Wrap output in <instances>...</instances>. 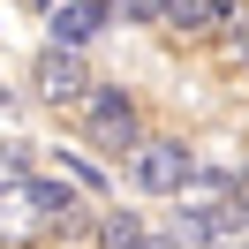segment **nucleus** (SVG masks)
Instances as JSON below:
<instances>
[{
	"label": "nucleus",
	"instance_id": "obj_13",
	"mask_svg": "<svg viewBox=\"0 0 249 249\" xmlns=\"http://www.w3.org/2000/svg\"><path fill=\"white\" fill-rule=\"evenodd\" d=\"M128 249H181V242H174V234H136Z\"/></svg>",
	"mask_w": 249,
	"mask_h": 249
},
{
	"label": "nucleus",
	"instance_id": "obj_12",
	"mask_svg": "<svg viewBox=\"0 0 249 249\" xmlns=\"http://www.w3.org/2000/svg\"><path fill=\"white\" fill-rule=\"evenodd\" d=\"M113 16H128V23H159V8H166V0H106Z\"/></svg>",
	"mask_w": 249,
	"mask_h": 249
},
{
	"label": "nucleus",
	"instance_id": "obj_1",
	"mask_svg": "<svg viewBox=\"0 0 249 249\" xmlns=\"http://www.w3.org/2000/svg\"><path fill=\"white\" fill-rule=\"evenodd\" d=\"M91 227V212H83L76 189L61 181H16V189H0V242H31V234H83Z\"/></svg>",
	"mask_w": 249,
	"mask_h": 249
},
{
	"label": "nucleus",
	"instance_id": "obj_8",
	"mask_svg": "<svg viewBox=\"0 0 249 249\" xmlns=\"http://www.w3.org/2000/svg\"><path fill=\"white\" fill-rule=\"evenodd\" d=\"M219 46H227L234 61H249V8H227V16H219Z\"/></svg>",
	"mask_w": 249,
	"mask_h": 249
},
{
	"label": "nucleus",
	"instance_id": "obj_9",
	"mask_svg": "<svg viewBox=\"0 0 249 249\" xmlns=\"http://www.w3.org/2000/svg\"><path fill=\"white\" fill-rule=\"evenodd\" d=\"M136 212H106V219H98V242H106V249H128V242H136Z\"/></svg>",
	"mask_w": 249,
	"mask_h": 249
},
{
	"label": "nucleus",
	"instance_id": "obj_7",
	"mask_svg": "<svg viewBox=\"0 0 249 249\" xmlns=\"http://www.w3.org/2000/svg\"><path fill=\"white\" fill-rule=\"evenodd\" d=\"M204 242H234V234H249V204H204Z\"/></svg>",
	"mask_w": 249,
	"mask_h": 249
},
{
	"label": "nucleus",
	"instance_id": "obj_6",
	"mask_svg": "<svg viewBox=\"0 0 249 249\" xmlns=\"http://www.w3.org/2000/svg\"><path fill=\"white\" fill-rule=\"evenodd\" d=\"M219 16H227L219 0H166V8H159V23H166L174 38H204V31H219Z\"/></svg>",
	"mask_w": 249,
	"mask_h": 249
},
{
	"label": "nucleus",
	"instance_id": "obj_15",
	"mask_svg": "<svg viewBox=\"0 0 249 249\" xmlns=\"http://www.w3.org/2000/svg\"><path fill=\"white\" fill-rule=\"evenodd\" d=\"M31 8H53V0H31Z\"/></svg>",
	"mask_w": 249,
	"mask_h": 249
},
{
	"label": "nucleus",
	"instance_id": "obj_5",
	"mask_svg": "<svg viewBox=\"0 0 249 249\" xmlns=\"http://www.w3.org/2000/svg\"><path fill=\"white\" fill-rule=\"evenodd\" d=\"M106 23H113L106 0H53V46H91Z\"/></svg>",
	"mask_w": 249,
	"mask_h": 249
},
{
	"label": "nucleus",
	"instance_id": "obj_11",
	"mask_svg": "<svg viewBox=\"0 0 249 249\" xmlns=\"http://www.w3.org/2000/svg\"><path fill=\"white\" fill-rule=\"evenodd\" d=\"M16 181H31V166H23L16 143H0V189H16Z\"/></svg>",
	"mask_w": 249,
	"mask_h": 249
},
{
	"label": "nucleus",
	"instance_id": "obj_10",
	"mask_svg": "<svg viewBox=\"0 0 249 249\" xmlns=\"http://www.w3.org/2000/svg\"><path fill=\"white\" fill-rule=\"evenodd\" d=\"M61 174H68L76 189H106V174H98V166H91L83 151H61Z\"/></svg>",
	"mask_w": 249,
	"mask_h": 249
},
{
	"label": "nucleus",
	"instance_id": "obj_2",
	"mask_svg": "<svg viewBox=\"0 0 249 249\" xmlns=\"http://www.w3.org/2000/svg\"><path fill=\"white\" fill-rule=\"evenodd\" d=\"M128 174H136V189H151V196H181L189 181H196V151H189L181 136H136V159H128Z\"/></svg>",
	"mask_w": 249,
	"mask_h": 249
},
{
	"label": "nucleus",
	"instance_id": "obj_3",
	"mask_svg": "<svg viewBox=\"0 0 249 249\" xmlns=\"http://www.w3.org/2000/svg\"><path fill=\"white\" fill-rule=\"evenodd\" d=\"M76 106H83V128H91L98 151H136V98L121 83H91Z\"/></svg>",
	"mask_w": 249,
	"mask_h": 249
},
{
	"label": "nucleus",
	"instance_id": "obj_4",
	"mask_svg": "<svg viewBox=\"0 0 249 249\" xmlns=\"http://www.w3.org/2000/svg\"><path fill=\"white\" fill-rule=\"evenodd\" d=\"M38 91H46L53 106H76V98L91 91V68H83V46H46V61H38Z\"/></svg>",
	"mask_w": 249,
	"mask_h": 249
},
{
	"label": "nucleus",
	"instance_id": "obj_14",
	"mask_svg": "<svg viewBox=\"0 0 249 249\" xmlns=\"http://www.w3.org/2000/svg\"><path fill=\"white\" fill-rule=\"evenodd\" d=\"M242 204H249V174H242Z\"/></svg>",
	"mask_w": 249,
	"mask_h": 249
}]
</instances>
